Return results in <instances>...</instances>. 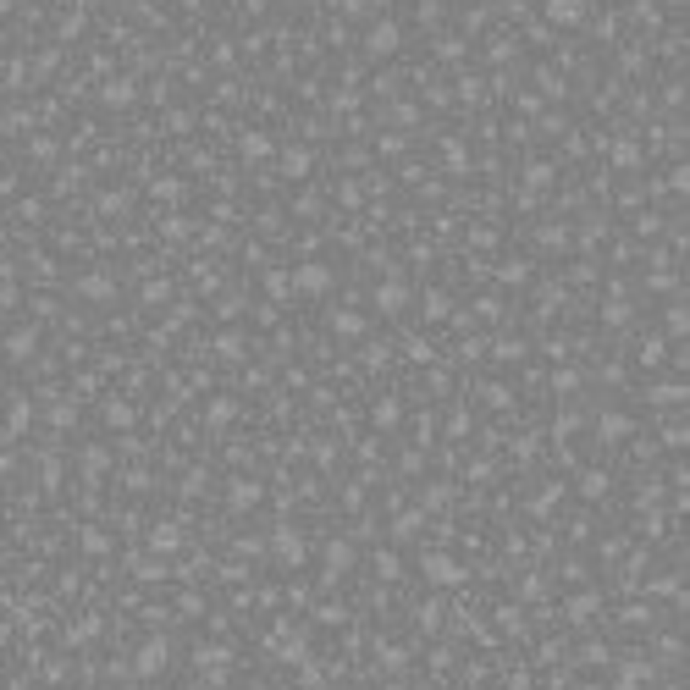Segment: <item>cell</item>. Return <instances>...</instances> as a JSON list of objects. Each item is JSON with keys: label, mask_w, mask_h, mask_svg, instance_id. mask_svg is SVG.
Here are the masks:
<instances>
[{"label": "cell", "mask_w": 690, "mask_h": 690, "mask_svg": "<svg viewBox=\"0 0 690 690\" xmlns=\"http://www.w3.org/2000/svg\"><path fill=\"white\" fill-rule=\"evenodd\" d=\"M392 45H398V28H376L370 33V50H392Z\"/></svg>", "instance_id": "6da1fadb"}, {"label": "cell", "mask_w": 690, "mask_h": 690, "mask_svg": "<svg viewBox=\"0 0 690 690\" xmlns=\"http://www.w3.org/2000/svg\"><path fill=\"white\" fill-rule=\"evenodd\" d=\"M547 6H552V17H563V22L574 17V0H547Z\"/></svg>", "instance_id": "7a4b0ae2"}]
</instances>
